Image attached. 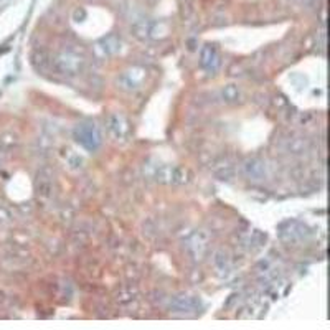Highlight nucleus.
Segmentation results:
<instances>
[{"mask_svg":"<svg viewBox=\"0 0 330 330\" xmlns=\"http://www.w3.org/2000/svg\"><path fill=\"white\" fill-rule=\"evenodd\" d=\"M76 139H78V142L84 146L86 149L90 150H94L99 147L101 144V134L98 128H96L94 122H81V124L76 126Z\"/></svg>","mask_w":330,"mask_h":330,"instance_id":"nucleus-1","label":"nucleus"},{"mask_svg":"<svg viewBox=\"0 0 330 330\" xmlns=\"http://www.w3.org/2000/svg\"><path fill=\"white\" fill-rule=\"evenodd\" d=\"M83 60L71 53H63L55 60V65H56L58 71L63 74H76L81 68Z\"/></svg>","mask_w":330,"mask_h":330,"instance_id":"nucleus-2","label":"nucleus"},{"mask_svg":"<svg viewBox=\"0 0 330 330\" xmlns=\"http://www.w3.org/2000/svg\"><path fill=\"white\" fill-rule=\"evenodd\" d=\"M108 130L111 132L112 137L121 139L128 134V124H126V121L122 119L121 116H116V114H114V116H109V119H108Z\"/></svg>","mask_w":330,"mask_h":330,"instance_id":"nucleus-3","label":"nucleus"},{"mask_svg":"<svg viewBox=\"0 0 330 330\" xmlns=\"http://www.w3.org/2000/svg\"><path fill=\"white\" fill-rule=\"evenodd\" d=\"M202 66L205 68V70L208 71H215L220 65V60H218V55L215 52V48H211V46H205L202 52Z\"/></svg>","mask_w":330,"mask_h":330,"instance_id":"nucleus-4","label":"nucleus"},{"mask_svg":"<svg viewBox=\"0 0 330 330\" xmlns=\"http://www.w3.org/2000/svg\"><path fill=\"white\" fill-rule=\"evenodd\" d=\"M246 168L249 170V175H251L253 179H259V177L264 173V167L261 164H256V162H249L246 165Z\"/></svg>","mask_w":330,"mask_h":330,"instance_id":"nucleus-5","label":"nucleus"},{"mask_svg":"<svg viewBox=\"0 0 330 330\" xmlns=\"http://www.w3.org/2000/svg\"><path fill=\"white\" fill-rule=\"evenodd\" d=\"M223 94L226 96V99H228V101H235V99H238L239 92H238V90H236L235 86H228L226 90L223 91Z\"/></svg>","mask_w":330,"mask_h":330,"instance_id":"nucleus-6","label":"nucleus"}]
</instances>
